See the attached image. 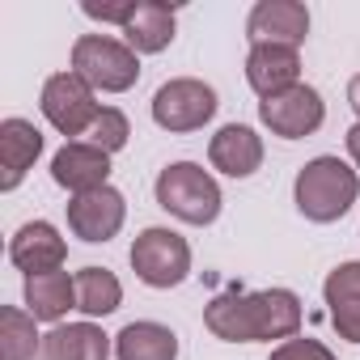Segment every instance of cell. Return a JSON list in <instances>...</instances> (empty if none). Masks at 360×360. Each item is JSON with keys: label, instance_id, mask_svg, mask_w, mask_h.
I'll return each mask as SVG.
<instances>
[{"label": "cell", "instance_id": "cell-7", "mask_svg": "<svg viewBox=\"0 0 360 360\" xmlns=\"http://www.w3.org/2000/svg\"><path fill=\"white\" fill-rule=\"evenodd\" d=\"M217 89L195 81V77H178V81H165L157 94H153V119L157 127L165 131H200L212 115H217Z\"/></svg>", "mask_w": 360, "mask_h": 360}, {"label": "cell", "instance_id": "cell-4", "mask_svg": "<svg viewBox=\"0 0 360 360\" xmlns=\"http://www.w3.org/2000/svg\"><path fill=\"white\" fill-rule=\"evenodd\" d=\"M72 72L102 94H127L140 81V56L110 34H81L72 43Z\"/></svg>", "mask_w": 360, "mask_h": 360}, {"label": "cell", "instance_id": "cell-25", "mask_svg": "<svg viewBox=\"0 0 360 360\" xmlns=\"http://www.w3.org/2000/svg\"><path fill=\"white\" fill-rule=\"evenodd\" d=\"M85 18H94V22H115L119 30H123V22L131 18V9H136V0H102V5H98V0H85Z\"/></svg>", "mask_w": 360, "mask_h": 360}, {"label": "cell", "instance_id": "cell-6", "mask_svg": "<svg viewBox=\"0 0 360 360\" xmlns=\"http://www.w3.org/2000/svg\"><path fill=\"white\" fill-rule=\"evenodd\" d=\"M94 94H98V89H94L85 77H77V72H56V77H47L39 106H43L47 123H51L60 136H89L94 119L102 115V106H98Z\"/></svg>", "mask_w": 360, "mask_h": 360}, {"label": "cell", "instance_id": "cell-12", "mask_svg": "<svg viewBox=\"0 0 360 360\" xmlns=\"http://www.w3.org/2000/svg\"><path fill=\"white\" fill-rule=\"evenodd\" d=\"M9 259L13 267H22L26 276H47V271H60L64 259H68V246L64 238L56 233V225L47 221H26L13 242H9Z\"/></svg>", "mask_w": 360, "mask_h": 360}, {"label": "cell", "instance_id": "cell-15", "mask_svg": "<svg viewBox=\"0 0 360 360\" xmlns=\"http://www.w3.org/2000/svg\"><path fill=\"white\" fill-rule=\"evenodd\" d=\"M208 161H212V169H221L229 178H250L263 165V140L246 123H225L208 144Z\"/></svg>", "mask_w": 360, "mask_h": 360}, {"label": "cell", "instance_id": "cell-11", "mask_svg": "<svg viewBox=\"0 0 360 360\" xmlns=\"http://www.w3.org/2000/svg\"><path fill=\"white\" fill-rule=\"evenodd\" d=\"M250 43H280V47H301L309 34V9L301 0H259L246 22Z\"/></svg>", "mask_w": 360, "mask_h": 360}, {"label": "cell", "instance_id": "cell-18", "mask_svg": "<svg viewBox=\"0 0 360 360\" xmlns=\"http://www.w3.org/2000/svg\"><path fill=\"white\" fill-rule=\"evenodd\" d=\"M110 356V335L94 322H68L43 335V360H106Z\"/></svg>", "mask_w": 360, "mask_h": 360}, {"label": "cell", "instance_id": "cell-27", "mask_svg": "<svg viewBox=\"0 0 360 360\" xmlns=\"http://www.w3.org/2000/svg\"><path fill=\"white\" fill-rule=\"evenodd\" d=\"M347 102H352V110L360 115V72H356V77L347 81Z\"/></svg>", "mask_w": 360, "mask_h": 360}, {"label": "cell", "instance_id": "cell-14", "mask_svg": "<svg viewBox=\"0 0 360 360\" xmlns=\"http://www.w3.org/2000/svg\"><path fill=\"white\" fill-rule=\"evenodd\" d=\"M43 153V131L30 119H5L0 123V191H13L34 169Z\"/></svg>", "mask_w": 360, "mask_h": 360}, {"label": "cell", "instance_id": "cell-10", "mask_svg": "<svg viewBox=\"0 0 360 360\" xmlns=\"http://www.w3.org/2000/svg\"><path fill=\"white\" fill-rule=\"evenodd\" d=\"M51 178L56 187L72 191V195H85V191H98V187H110V153L94 148L89 140H68L56 157H51Z\"/></svg>", "mask_w": 360, "mask_h": 360}, {"label": "cell", "instance_id": "cell-26", "mask_svg": "<svg viewBox=\"0 0 360 360\" xmlns=\"http://www.w3.org/2000/svg\"><path fill=\"white\" fill-rule=\"evenodd\" d=\"M347 157L360 165V123H352V127H347Z\"/></svg>", "mask_w": 360, "mask_h": 360}, {"label": "cell", "instance_id": "cell-1", "mask_svg": "<svg viewBox=\"0 0 360 360\" xmlns=\"http://www.w3.org/2000/svg\"><path fill=\"white\" fill-rule=\"evenodd\" d=\"M301 297L288 288L263 292H221L204 309V326L225 343H263V339H292L301 330Z\"/></svg>", "mask_w": 360, "mask_h": 360}, {"label": "cell", "instance_id": "cell-24", "mask_svg": "<svg viewBox=\"0 0 360 360\" xmlns=\"http://www.w3.org/2000/svg\"><path fill=\"white\" fill-rule=\"evenodd\" d=\"M271 360H335V352L326 343H318V339H297L292 335L271 352Z\"/></svg>", "mask_w": 360, "mask_h": 360}, {"label": "cell", "instance_id": "cell-20", "mask_svg": "<svg viewBox=\"0 0 360 360\" xmlns=\"http://www.w3.org/2000/svg\"><path fill=\"white\" fill-rule=\"evenodd\" d=\"M119 360H178V335L161 322H127L115 335Z\"/></svg>", "mask_w": 360, "mask_h": 360}, {"label": "cell", "instance_id": "cell-2", "mask_svg": "<svg viewBox=\"0 0 360 360\" xmlns=\"http://www.w3.org/2000/svg\"><path fill=\"white\" fill-rule=\"evenodd\" d=\"M360 195V178L347 161L339 157H314L301 165L297 174V187H292V200H297V212L314 225H330L339 221Z\"/></svg>", "mask_w": 360, "mask_h": 360}, {"label": "cell", "instance_id": "cell-9", "mask_svg": "<svg viewBox=\"0 0 360 360\" xmlns=\"http://www.w3.org/2000/svg\"><path fill=\"white\" fill-rule=\"evenodd\" d=\"M123 217H127V204L115 187H98L68 200V229L81 242H110L123 229Z\"/></svg>", "mask_w": 360, "mask_h": 360}, {"label": "cell", "instance_id": "cell-19", "mask_svg": "<svg viewBox=\"0 0 360 360\" xmlns=\"http://www.w3.org/2000/svg\"><path fill=\"white\" fill-rule=\"evenodd\" d=\"M26 309L39 322H60L68 309H77V276L47 271V276H26Z\"/></svg>", "mask_w": 360, "mask_h": 360}, {"label": "cell", "instance_id": "cell-22", "mask_svg": "<svg viewBox=\"0 0 360 360\" xmlns=\"http://www.w3.org/2000/svg\"><path fill=\"white\" fill-rule=\"evenodd\" d=\"M34 322L39 318L30 309H18V305L0 309V352H5V360H34V352H43Z\"/></svg>", "mask_w": 360, "mask_h": 360}, {"label": "cell", "instance_id": "cell-3", "mask_svg": "<svg viewBox=\"0 0 360 360\" xmlns=\"http://www.w3.org/2000/svg\"><path fill=\"white\" fill-rule=\"evenodd\" d=\"M157 204L178 217V221H187V225H212L221 217V187H217V178L195 165V161H174L157 174Z\"/></svg>", "mask_w": 360, "mask_h": 360}, {"label": "cell", "instance_id": "cell-21", "mask_svg": "<svg viewBox=\"0 0 360 360\" xmlns=\"http://www.w3.org/2000/svg\"><path fill=\"white\" fill-rule=\"evenodd\" d=\"M123 301V284L115 280V271L106 267H81L77 271V309L89 318H106L115 314Z\"/></svg>", "mask_w": 360, "mask_h": 360}, {"label": "cell", "instance_id": "cell-16", "mask_svg": "<svg viewBox=\"0 0 360 360\" xmlns=\"http://www.w3.org/2000/svg\"><path fill=\"white\" fill-rule=\"evenodd\" d=\"M322 297H326V314L339 339L360 343V263H339L326 276Z\"/></svg>", "mask_w": 360, "mask_h": 360}, {"label": "cell", "instance_id": "cell-13", "mask_svg": "<svg viewBox=\"0 0 360 360\" xmlns=\"http://www.w3.org/2000/svg\"><path fill=\"white\" fill-rule=\"evenodd\" d=\"M297 77H301V56H297V47H280V43H259V47H250V56H246V81H250V89H255L259 98H276V94L301 85Z\"/></svg>", "mask_w": 360, "mask_h": 360}, {"label": "cell", "instance_id": "cell-5", "mask_svg": "<svg viewBox=\"0 0 360 360\" xmlns=\"http://www.w3.org/2000/svg\"><path fill=\"white\" fill-rule=\"evenodd\" d=\"M131 271L148 284V288H178L191 276V246L183 233L174 229H144L131 242Z\"/></svg>", "mask_w": 360, "mask_h": 360}, {"label": "cell", "instance_id": "cell-23", "mask_svg": "<svg viewBox=\"0 0 360 360\" xmlns=\"http://www.w3.org/2000/svg\"><path fill=\"white\" fill-rule=\"evenodd\" d=\"M127 136H131L127 115H123V110H115V106H102V115H98V119H94V127H89V144H94V148H102V153H119V148L127 144Z\"/></svg>", "mask_w": 360, "mask_h": 360}, {"label": "cell", "instance_id": "cell-8", "mask_svg": "<svg viewBox=\"0 0 360 360\" xmlns=\"http://www.w3.org/2000/svg\"><path fill=\"white\" fill-rule=\"evenodd\" d=\"M259 119L271 136L280 140H301V136H314L326 119V106H322V94L314 85H292L276 98H263L259 102Z\"/></svg>", "mask_w": 360, "mask_h": 360}, {"label": "cell", "instance_id": "cell-17", "mask_svg": "<svg viewBox=\"0 0 360 360\" xmlns=\"http://www.w3.org/2000/svg\"><path fill=\"white\" fill-rule=\"evenodd\" d=\"M123 43L136 56H157L174 43V9L161 0H136L131 18L123 22Z\"/></svg>", "mask_w": 360, "mask_h": 360}]
</instances>
